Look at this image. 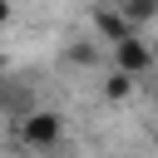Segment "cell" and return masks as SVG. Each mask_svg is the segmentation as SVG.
I'll list each match as a JSON object with an SVG mask.
<instances>
[{
  "instance_id": "obj_1",
  "label": "cell",
  "mask_w": 158,
  "mask_h": 158,
  "mask_svg": "<svg viewBox=\"0 0 158 158\" xmlns=\"http://www.w3.org/2000/svg\"><path fill=\"white\" fill-rule=\"evenodd\" d=\"M89 30H94V40H99V44H109V49H114V44H123V40H138V35H143V30H138V25H133L114 0L89 10Z\"/></svg>"
},
{
  "instance_id": "obj_6",
  "label": "cell",
  "mask_w": 158,
  "mask_h": 158,
  "mask_svg": "<svg viewBox=\"0 0 158 158\" xmlns=\"http://www.w3.org/2000/svg\"><path fill=\"white\" fill-rule=\"evenodd\" d=\"M114 5H118V10H123V15L133 20V25H138V30L158 20V0H114Z\"/></svg>"
},
{
  "instance_id": "obj_10",
  "label": "cell",
  "mask_w": 158,
  "mask_h": 158,
  "mask_svg": "<svg viewBox=\"0 0 158 158\" xmlns=\"http://www.w3.org/2000/svg\"><path fill=\"white\" fill-rule=\"evenodd\" d=\"M153 74H158V69H153Z\"/></svg>"
},
{
  "instance_id": "obj_8",
  "label": "cell",
  "mask_w": 158,
  "mask_h": 158,
  "mask_svg": "<svg viewBox=\"0 0 158 158\" xmlns=\"http://www.w3.org/2000/svg\"><path fill=\"white\" fill-rule=\"evenodd\" d=\"M148 94H153V109H158V79H148Z\"/></svg>"
},
{
  "instance_id": "obj_9",
  "label": "cell",
  "mask_w": 158,
  "mask_h": 158,
  "mask_svg": "<svg viewBox=\"0 0 158 158\" xmlns=\"http://www.w3.org/2000/svg\"><path fill=\"white\" fill-rule=\"evenodd\" d=\"M114 158H128V153H114Z\"/></svg>"
},
{
  "instance_id": "obj_3",
  "label": "cell",
  "mask_w": 158,
  "mask_h": 158,
  "mask_svg": "<svg viewBox=\"0 0 158 158\" xmlns=\"http://www.w3.org/2000/svg\"><path fill=\"white\" fill-rule=\"evenodd\" d=\"M114 69H118V74H128V79H143V74H153V69H158V54H153V44L138 35V40L114 44Z\"/></svg>"
},
{
  "instance_id": "obj_5",
  "label": "cell",
  "mask_w": 158,
  "mask_h": 158,
  "mask_svg": "<svg viewBox=\"0 0 158 158\" xmlns=\"http://www.w3.org/2000/svg\"><path fill=\"white\" fill-rule=\"evenodd\" d=\"M133 89H138V79H128V74L109 69V79H104V99H109V104H123V99H133Z\"/></svg>"
},
{
  "instance_id": "obj_2",
  "label": "cell",
  "mask_w": 158,
  "mask_h": 158,
  "mask_svg": "<svg viewBox=\"0 0 158 158\" xmlns=\"http://www.w3.org/2000/svg\"><path fill=\"white\" fill-rule=\"evenodd\" d=\"M59 138H64V114H54V109H30V114L20 118V143H25V148L49 153Z\"/></svg>"
},
{
  "instance_id": "obj_4",
  "label": "cell",
  "mask_w": 158,
  "mask_h": 158,
  "mask_svg": "<svg viewBox=\"0 0 158 158\" xmlns=\"http://www.w3.org/2000/svg\"><path fill=\"white\" fill-rule=\"evenodd\" d=\"M64 59L79 64V69H94L104 59V49H99V40H74V44H64Z\"/></svg>"
},
{
  "instance_id": "obj_7",
  "label": "cell",
  "mask_w": 158,
  "mask_h": 158,
  "mask_svg": "<svg viewBox=\"0 0 158 158\" xmlns=\"http://www.w3.org/2000/svg\"><path fill=\"white\" fill-rule=\"evenodd\" d=\"M10 15H15V5H10V0H0V25H10Z\"/></svg>"
}]
</instances>
